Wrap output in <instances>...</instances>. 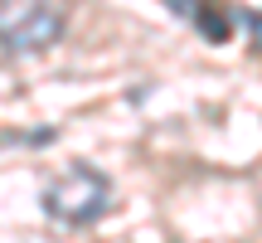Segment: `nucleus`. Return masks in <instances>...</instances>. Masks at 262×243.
Masks as SVG:
<instances>
[{
  "instance_id": "f257e3e1",
  "label": "nucleus",
  "mask_w": 262,
  "mask_h": 243,
  "mask_svg": "<svg viewBox=\"0 0 262 243\" xmlns=\"http://www.w3.org/2000/svg\"><path fill=\"white\" fill-rule=\"evenodd\" d=\"M107 205H112V180H107L102 170H93L88 160H73V166H68V175L54 180V185L44 190L49 219H58V224H68V229L93 224Z\"/></svg>"
},
{
  "instance_id": "f03ea898",
  "label": "nucleus",
  "mask_w": 262,
  "mask_h": 243,
  "mask_svg": "<svg viewBox=\"0 0 262 243\" xmlns=\"http://www.w3.org/2000/svg\"><path fill=\"white\" fill-rule=\"evenodd\" d=\"M63 39V10L49 0H0V49L5 54H44Z\"/></svg>"
},
{
  "instance_id": "7ed1b4c3",
  "label": "nucleus",
  "mask_w": 262,
  "mask_h": 243,
  "mask_svg": "<svg viewBox=\"0 0 262 243\" xmlns=\"http://www.w3.org/2000/svg\"><path fill=\"white\" fill-rule=\"evenodd\" d=\"M165 5H170V15L189 19V25H194L204 39H214V44H224V39L233 34V25H228V15H224L219 0H165Z\"/></svg>"
},
{
  "instance_id": "20e7f679",
  "label": "nucleus",
  "mask_w": 262,
  "mask_h": 243,
  "mask_svg": "<svg viewBox=\"0 0 262 243\" xmlns=\"http://www.w3.org/2000/svg\"><path fill=\"white\" fill-rule=\"evenodd\" d=\"M238 25H243V29H248V39L262 49V10H243V15H238Z\"/></svg>"
}]
</instances>
